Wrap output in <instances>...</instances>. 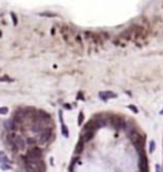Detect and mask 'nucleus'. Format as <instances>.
I'll return each instance as SVG.
<instances>
[{"instance_id": "1", "label": "nucleus", "mask_w": 163, "mask_h": 172, "mask_svg": "<svg viewBox=\"0 0 163 172\" xmlns=\"http://www.w3.org/2000/svg\"><path fill=\"white\" fill-rule=\"evenodd\" d=\"M59 31L64 43L69 44L73 48L79 47V51L82 53V50H83V39H82V36L79 33H76V30L73 27L67 26V24H62L59 27Z\"/></svg>"}, {"instance_id": "2", "label": "nucleus", "mask_w": 163, "mask_h": 172, "mask_svg": "<svg viewBox=\"0 0 163 172\" xmlns=\"http://www.w3.org/2000/svg\"><path fill=\"white\" fill-rule=\"evenodd\" d=\"M23 165L26 168V172H46V164L43 159H36L32 157H22Z\"/></svg>"}, {"instance_id": "3", "label": "nucleus", "mask_w": 163, "mask_h": 172, "mask_svg": "<svg viewBox=\"0 0 163 172\" xmlns=\"http://www.w3.org/2000/svg\"><path fill=\"white\" fill-rule=\"evenodd\" d=\"M7 141L10 144V146L13 148V151L19 152V151H24L27 146V142H26V138L22 135H19L16 132H10L7 135Z\"/></svg>"}, {"instance_id": "4", "label": "nucleus", "mask_w": 163, "mask_h": 172, "mask_svg": "<svg viewBox=\"0 0 163 172\" xmlns=\"http://www.w3.org/2000/svg\"><path fill=\"white\" fill-rule=\"evenodd\" d=\"M36 139L39 145H47V144H50L53 139V128H47L45 131H42L40 134H37Z\"/></svg>"}, {"instance_id": "5", "label": "nucleus", "mask_w": 163, "mask_h": 172, "mask_svg": "<svg viewBox=\"0 0 163 172\" xmlns=\"http://www.w3.org/2000/svg\"><path fill=\"white\" fill-rule=\"evenodd\" d=\"M27 157L36 158V159H43V151H42V148H39V146H33V148L29 149Z\"/></svg>"}, {"instance_id": "6", "label": "nucleus", "mask_w": 163, "mask_h": 172, "mask_svg": "<svg viewBox=\"0 0 163 172\" xmlns=\"http://www.w3.org/2000/svg\"><path fill=\"white\" fill-rule=\"evenodd\" d=\"M99 97H100V100H102V101H108V100H110V98H116V97H117V94H116V92H113V91H100L99 92Z\"/></svg>"}, {"instance_id": "7", "label": "nucleus", "mask_w": 163, "mask_h": 172, "mask_svg": "<svg viewBox=\"0 0 163 172\" xmlns=\"http://www.w3.org/2000/svg\"><path fill=\"white\" fill-rule=\"evenodd\" d=\"M2 164H10V159H9L6 152H3V151H0V165Z\"/></svg>"}, {"instance_id": "8", "label": "nucleus", "mask_w": 163, "mask_h": 172, "mask_svg": "<svg viewBox=\"0 0 163 172\" xmlns=\"http://www.w3.org/2000/svg\"><path fill=\"white\" fill-rule=\"evenodd\" d=\"M62 135L64 137V138H69V135H70V132H69V128H67L66 125H62Z\"/></svg>"}, {"instance_id": "9", "label": "nucleus", "mask_w": 163, "mask_h": 172, "mask_svg": "<svg viewBox=\"0 0 163 172\" xmlns=\"http://www.w3.org/2000/svg\"><path fill=\"white\" fill-rule=\"evenodd\" d=\"M83 121H85V114H83V111H80V113H79V117H77V124L82 125Z\"/></svg>"}, {"instance_id": "10", "label": "nucleus", "mask_w": 163, "mask_h": 172, "mask_svg": "<svg viewBox=\"0 0 163 172\" xmlns=\"http://www.w3.org/2000/svg\"><path fill=\"white\" fill-rule=\"evenodd\" d=\"M0 81H6V83H13V78H10L9 76H2Z\"/></svg>"}, {"instance_id": "11", "label": "nucleus", "mask_w": 163, "mask_h": 172, "mask_svg": "<svg viewBox=\"0 0 163 172\" xmlns=\"http://www.w3.org/2000/svg\"><path fill=\"white\" fill-rule=\"evenodd\" d=\"M155 149H156V144H155V141H150V142H149V152H153Z\"/></svg>"}, {"instance_id": "12", "label": "nucleus", "mask_w": 163, "mask_h": 172, "mask_svg": "<svg viewBox=\"0 0 163 172\" xmlns=\"http://www.w3.org/2000/svg\"><path fill=\"white\" fill-rule=\"evenodd\" d=\"M0 168L3 169V171H9V169H11V164H2Z\"/></svg>"}, {"instance_id": "13", "label": "nucleus", "mask_w": 163, "mask_h": 172, "mask_svg": "<svg viewBox=\"0 0 163 172\" xmlns=\"http://www.w3.org/2000/svg\"><path fill=\"white\" fill-rule=\"evenodd\" d=\"M7 113H9L7 107H0V114H2V115H6Z\"/></svg>"}, {"instance_id": "14", "label": "nucleus", "mask_w": 163, "mask_h": 172, "mask_svg": "<svg viewBox=\"0 0 163 172\" xmlns=\"http://www.w3.org/2000/svg\"><path fill=\"white\" fill-rule=\"evenodd\" d=\"M11 20H13V24H15V26H16V24H17V17H16V16L15 14H13V13H11Z\"/></svg>"}, {"instance_id": "15", "label": "nucleus", "mask_w": 163, "mask_h": 172, "mask_svg": "<svg viewBox=\"0 0 163 172\" xmlns=\"http://www.w3.org/2000/svg\"><path fill=\"white\" fill-rule=\"evenodd\" d=\"M129 110H132V111H133V113H139V110H137V108H136V107H134V105H129Z\"/></svg>"}, {"instance_id": "16", "label": "nucleus", "mask_w": 163, "mask_h": 172, "mask_svg": "<svg viewBox=\"0 0 163 172\" xmlns=\"http://www.w3.org/2000/svg\"><path fill=\"white\" fill-rule=\"evenodd\" d=\"M155 168H156V172H162V166L160 165H156Z\"/></svg>"}, {"instance_id": "17", "label": "nucleus", "mask_w": 163, "mask_h": 172, "mask_svg": "<svg viewBox=\"0 0 163 172\" xmlns=\"http://www.w3.org/2000/svg\"><path fill=\"white\" fill-rule=\"evenodd\" d=\"M64 108H66V110H72V105L70 104H64Z\"/></svg>"}, {"instance_id": "18", "label": "nucleus", "mask_w": 163, "mask_h": 172, "mask_svg": "<svg viewBox=\"0 0 163 172\" xmlns=\"http://www.w3.org/2000/svg\"><path fill=\"white\" fill-rule=\"evenodd\" d=\"M43 16H47V17H53L55 14H52V13H43Z\"/></svg>"}, {"instance_id": "19", "label": "nucleus", "mask_w": 163, "mask_h": 172, "mask_svg": "<svg viewBox=\"0 0 163 172\" xmlns=\"http://www.w3.org/2000/svg\"><path fill=\"white\" fill-rule=\"evenodd\" d=\"M77 98L83 100V98H85V97H83V94H82V92H79V94H77Z\"/></svg>"}, {"instance_id": "20", "label": "nucleus", "mask_w": 163, "mask_h": 172, "mask_svg": "<svg viewBox=\"0 0 163 172\" xmlns=\"http://www.w3.org/2000/svg\"><path fill=\"white\" fill-rule=\"evenodd\" d=\"M160 115H163V110H162V111H160Z\"/></svg>"}]
</instances>
